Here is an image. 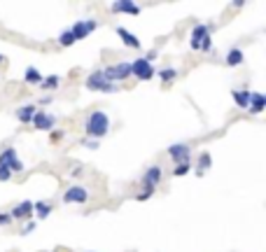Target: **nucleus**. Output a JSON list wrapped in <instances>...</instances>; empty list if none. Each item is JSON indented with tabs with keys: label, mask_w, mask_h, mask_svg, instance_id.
<instances>
[{
	"label": "nucleus",
	"mask_w": 266,
	"mask_h": 252,
	"mask_svg": "<svg viewBox=\"0 0 266 252\" xmlns=\"http://www.w3.org/2000/svg\"><path fill=\"white\" fill-rule=\"evenodd\" d=\"M33 231H35V222H28V224L21 229V233H24V236H28V233H33Z\"/></svg>",
	"instance_id": "32"
},
{
	"label": "nucleus",
	"mask_w": 266,
	"mask_h": 252,
	"mask_svg": "<svg viewBox=\"0 0 266 252\" xmlns=\"http://www.w3.org/2000/svg\"><path fill=\"white\" fill-rule=\"evenodd\" d=\"M87 89L89 91H103V94H115L117 91V84H110L105 77H103V70H96L87 77Z\"/></svg>",
	"instance_id": "3"
},
{
	"label": "nucleus",
	"mask_w": 266,
	"mask_h": 252,
	"mask_svg": "<svg viewBox=\"0 0 266 252\" xmlns=\"http://www.w3.org/2000/svg\"><path fill=\"white\" fill-rule=\"evenodd\" d=\"M96 28H98V21L96 19H87V21H77V24H73V28H68L70 35L77 40H84V38H89V35L94 33Z\"/></svg>",
	"instance_id": "8"
},
{
	"label": "nucleus",
	"mask_w": 266,
	"mask_h": 252,
	"mask_svg": "<svg viewBox=\"0 0 266 252\" xmlns=\"http://www.w3.org/2000/svg\"><path fill=\"white\" fill-rule=\"evenodd\" d=\"M117 35L122 38V42L126 45V47H131V49H140V40H138L136 35L131 33V31H126L124 26H117Z\"/></svg>",
	"instance_id": "15"
},
{
	"label": "nucleus",
	"mask_w": 266,
	"mask_h": 252,
	"mask_svg": "<svg viewBox=\"0 0 266 252\" xmlns=\"http://www.w3.org/2000/svg\"><path fill=\"white\" fill-rule=\"evenodd\" d=\"M157 77L164 84H168V82H173V80L177 77V70L175 68H161V70H157Z\"/></svg>",
	"instance_id": "22"
},
{
	"label": "nucleus",
	"mask_w": 266,
	"mask_h": 252,
	"mask_svg": "<svg viewBox=\"0 0 266 252\" xmlns=\"http://www.w3.org/2000/svg\"><path fill=\"white\" fill-rule=\"evenodd\" d=\"M12 224V215L10 212H0V226H7Z\"/></svg>",
	"instance_id": "28"
},
{
	"label": "nucleus",
	"mask_w": 266,
	"mask_h": 252,
	"mask_svg": "<svg viewBox=\"0 0 266 252\" xmlns=\"http://www.w3.org/2000/svg\"><path fill=\"white\" fill-rule=\"evenodd\" d=\"M59 45H61V47H70V45H75V38L70 35V31H63V33L59 35Z\"/></svg>",
	"instance_id": "24"
},
{
	"label": "nucleus",
	"mask_w": 266,
	"mask_h": 252,
	"mask_svg": "<svg viewBox=\"0 0 266 252\" xmlns=\"http://www.w3.org/2000/svg\"><path fill=\"white\" fill-rule=\"evenodd\" d=\"M59 84H61V77H59V75H49V77H42V84H40V87L45 89V91H54Z\"/></svg>",
	"instance_id": "23"
},
{
	"label": "nucleus",
	"mask_w": 266,
	"mask_h": 252,
	"mask_svg": "<svg viewBox=\"0 0 266 252\" xmlns=\"http://www.w3.org/2000/svg\"><path fill=\"white\" fill-rule=\"evenodd\" d=\"M103 77L108 80L110 84H117V82H124L131 77V63L122 61V63H112L108 68L103 70Z\"/></svg>",
	"instance_id": "2"
},
{
	"label": "nucleus",
	"mask_w": 266,
	"mask_h": 252,
	"mask_svg": "<svg viewBox=\"0 0 266 252\" xmlns=\"http://www.w3.org/2000/svg\"><path fill=\"white\" fill-rule=\"evenodd\" d=\"M108 131H110V117L103 110L89 112V117L84 119V136L89 140H101L103 136H108Z\"/></svg>",
	"instance_id": "1"
},
{
	"label": "nucleus",
	"mask_w": 266,
	"mask_h": 252,
	"mask_svg": "<svg viewBox=\"0 0 266 252\" xmlns=\"http://www.w3.org/2000/svg\"><path fill=\"white\" fill-rule=\"evenodd\" d=\"M3 61H5V56H3V54H0V63H3Z\"/></svg>",
	"instance_id": "34"
},
{
	"label": "nucleus",
	"mask_w": 266,
	"mask_h": 252,
	"mask_svg": "<svg viewBox=\"0 0 266 252\" xmlns=\"http://www.w3.org/2000/svg\"><path fill=\"white\" fill-rule=\"evenodd\" d=\"M0 166L7 170H12V173H21V170H24V164H21V159L17 157V150H14V147H5V150L0 152Z\"/></svg>",
	"instance_id": "6"
},
{
	"label": "nucleus",
	"mask_w": 266,
	"mask_h": 252,
	"mask_svg": "<svg viewBox=\"0 0 266 252\" xmlns=\"http://www.w3.org/2000/svg\"><path fill=\"white\" fill-rule=\"evenodd\" d=\"M112 12H124V14H140V7L131 0H119V3H112Z\"/></svg>",
	"instance_id": "16"
},
{
	"label": "nucleus",
	"mask_w": 266,
	"mask_h": 252,
	"mask_svg": "<svg viewBox=\"0 0 266 252\" xmlns=\"http://www.w3.org/2000/svg\"><path fill=\"white\" fill-rule=\"evenodd\" d=\"M152 194H154V191H152V189H143V191H140V194H138V201H147V198H150L152 196Z\"/></svg>",
	"instance_id": "30"
},
{
	"label": "nucleus",
	"mask_w": 266,
	"mask_h": 252,
	"mask_svg": "<svg viewBox=\"0 0 266 252\" xmlns=\"http://www.w3.org/2000/svg\"><path fill=\"white\" fill-rule=\"evenodd\" d=\"M54 101V98H52V96H45V98H40V105H49V103Z\"/></svg>",
	"instance_id": "33"
},
{
	"label": "nucleus",
	"mask_w": 266,
	"mask_h": 252,
	"mask_svg": "<svg viewBox=\"0 0 266 252\" xmlns=\"http://www.w3.org/2000/svg\"><path fill=\"white\" fill-rule=\"evenodd\" d=\"M247 112H250V115H261V112H264V94H261V91H250Z\"/></svg>",
	"instance_id": "13"
},
{
	"label": "nucleus",
	"mask_w": 266,
	"mask_h": 252,
	"mask_svg": "<svg viewBox=\"0 0 266 252\" xmlns=\"http://www.w3.org/2000/svg\"><path fill=\"white\" fill-rule=\"evenodd\" d=\"M35 112H38L35 105H21V108L14 110V117H17L21 124H31L33 122V117H35Z\"/></svg>",
	"instance_id": "14"
},
{
	"label": "nucleus",
	"mask_w": 266,
	"mask_h": 252,
	"mask_svg": "<svg viewBox=\"0 0 266 252\" xmlns=\"http://www.w3.org/2000/svg\"><path fill=\"white\" fill-rule=\"evenodd\" d=\"M131 75L136 77V80H140V82H147V80H152V77L157 75V70H154L152 63L145 61L143 56H138L136 61L131 63Z\"/></svg>",
	"instance_id": "4"
},
{
	"label": "nucleus",
	"mask_w": 266,
	"mask_h": 252,
	"mask_svg": "<svg viewBox=\"0 0 266 252\" xmlns=\"http://www.w3.org/2000/svg\"><path fill=\"white\" fill-rule=\"evenodd\" d=\"M215 31V24H196V26L191 28V35H189V45L191 49H198L201 40H203L205 35H210Z\"/></svg>",
	"instance_id": "9"
},
{
	"label": "nucleus",
	"mask_w": 266,
	"mask_h": 252,
	"mask_svg": "<svg viewBox=\"0 0 266 252\" xmlns=\"http://www.w3.org/2000/svg\"><path fill=\"white\" fill-rule=\"evenodd\" d=\"M161 177H164V168L159 164L150 166V168L143 173V180H140V184H143V189H157V184H161Z\"/></svg>",
	"instance_id": "7"
},
{
	"label": "nucleus",
	"mask_w": 266,
	"mask_h": 252,
	"mask_svg": "<svg viewBox=\"0 0 266 252\" xmlns=\"http://www.w3.org/2000/svg\"><path fill=\"white\" fill-rule=\"evenodd\" d=\"M89 201V189L84 184H70L66 194H63V203L75 205V203H87Z\"/></svg>",
	"instance_id": "5"
},
{
	"label": "nucleus",
	"mask_w": 266,
	"mask_h": 252,
	"mask_svg": "<svg viewBox=\"0 0 266 252\" xmlns=\"http://www.w3.org/2000/svg\"><path fill=\"white\" fill-rule=\"evenodd\" d=\"M168 157H171L173 161H177V164H187L189 157H191V147L189 145H184V143L171 145V147H168Z\"/></svg>",
	"instance_id": "11"
},
{
	"label": "nucleus",
	"mask_w": 266,
	"mask_h": 252,
	"mask_svg": "<svg viewBox=\"0 0 266 252\" xmlns=\"http://www.w3.org/2000/svg\"><path fill=\"white\" fill-rule=\"evenodd\" d=\"M243 61H245V54H243V49L240 47L229 49V54L224 56V63L229 66V68H236V66H240Z\"/></svg>",
	"instance_id": "17"
},
{
	"label": "nucleus",
	"mask_w": 266,
	"mask_h": 252,
	"mask_svg": "<svg viewBox=\"0 0 266 252\" xmlns=\"http://www.w3.org/2000/svg\"><path fill=\"white\" fill-rule=\"evenodd\" d=\"M10 215H12V219H28L33 215V201H21V203H17Z\"/></svg>",
	"instance_id": "12"
},
{
	"label": "nucleus",
	"mask_w": 266,
	"mask_h": 252,
	"mask_svg": "<svg viewBox=\"0 0 266 252\" xmlns=\"http://www.w3.org/2000/svg\"><path fill=\"white\" fill-rule=\"evenodd\" d=\"M24 82L26 84H42V73L35 66H28L26 73H24Z\"/></svg>",
	"instance_id": "21"
},
{
	"label": "nucleus",
	"mask_w": 266,
	"mask_h": 252,
	"mask_svg": "<svg viewBox=\"0 0 266 252\" xmlns=\"http://www.w3.org/2000/svg\"><path fill=\"white\" fill-rule=\"evenodd\" d=\"M189 170H191V164H189V161H187V164H177L175 168H173V175H175V177H182V175H187Z\"/></svg>",
	"instance_id": "25"
},
{
	"label": "nucleus",
	"mask_w": 266,
	"mask_h": 252,
	"mask_svg": "<svg viewBox=\"0 0 266 252\" xmlns=\"http://www.w3.org/2000/svg\"><path fill=\"white\" fill-rule=\"evenodd\" d=\"M157 52H154V49H152V52H147V54H145L143 56V59H145V61H147V63H154V61H157Z\"/></svg>",
	"instance_id": "31"
},
{
	"label": "nucleus",
	"mask_w": 266,
	"mask_h": 252,
	"mask_svg": "<svg viewBox=\"0 0 266 252\" xmlns=\"http://www.w3.org/2000/svg\"><path fill=\"white\" fill-rule=\"evenodd\" d=\"M198 52H212V38H210V35H205L203 40H201V45H198Z\"/></svg>",
	"instance_id": "26"
},
{
	"label": "nucleus",
	"mask_w": 266,
	"mask_h": 252,
	"mask_svg": "<svg viewBox=\"0 0 266 252\" xmlns=\"http://www.w3.org/2000/svg\"><path fill=\"white\" fill-rule=\"evenodd\" d=\"M210 166H212L210 152H201V154H198V161H196V175L201 177L205 170H210Z\"/></svg>",
	"instance_id": "19"
},
{
	"label": "nucleus",
	"mask_w": 266,
	"mask_h": 252,
	"mask_svg": "<svg viewBox=\"0 0 266 252\" xmlns=\"http://www.w3.org/2000/svg\"><path fill=\"white\" fill-rule=\"evenodd\" d=\"M82 143L87 145L89 150H98V147H101V140H89V138H84Z\"/></svg>",
	"instance_id": "29"
},
{
	"label": "nucleus",
	"mask_w": 266,
	"mask_h": 252,
	"mask_svg": "<svg viewBox=\"0 0 266 252\" xmlns=\"http://www.w3.org/2000/svg\"><path fill=\"white\" fill-rule=\"evenodd\" d=\"M12 180V170H7L0 166V182H10Z\"/></svg>",
	"instance_id": "27"
},
{
	"label": "nucleus",
	"mask_w": 266,
	"mask_h": 252,
	"mask_svg": "<svg viewBox=\"0 0 266 252\" xmlns=\"http://www.w3.org/2000/svg\"><path fill=\"white\" fill-rule=\"evenodd\" d=\"M231 98H233V103H236L240 110H247V103H250V91H247V89H233Z\"/></svg>",
	"instance_id": "18"
},
{
	"label": "nucleus",
	"mask_w": 266,
	"mask_h": 252,
	"mask_svg": "<svg viewBox=\"0 0 266 252\" xmlns=\"http://www.w3.org/2000/svg\"><path fill=\"white\" fill-rule=\"evenodd\" d=\"M52 210H54V205L49 203V201H38V203H33V212L38 215V219H47L49 215H52Z\"/></svg>",
	"instance_id": "20"
},
{
	"label": "nucleus",
	"mask_w": 266,
	"mask_h": 252,
	"mask_svg": "<svg viewBox=\"0 0 266 252\" xmlns=\"http://www.w3.org/2000/svg\"><path fill=\"white\" fill-rule=\"evenodd\" d=\"M31 124H33L38 131H52V129L56 126V117H54V115H49L47 110H38Z\"/></svg>",
	"instance_id": "10"
}]
</instances>
